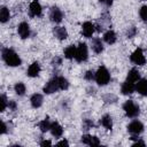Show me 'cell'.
<instances>
[{
	"label": "cell",
	"instance_id": "5bb4252c",
	"mask_svg": "<svg viewBox=\"0 0 147 147\" xmlns=\"http://www.w3.org/2000/svg\"><path fill=\"white\" fill-rule=\"evenodd\" d=\"M82 142L88 146H99L100 145V140L98 137L95 136H91V134H84L82 136Z\"/></svg>",
	"mask_w": 147,
	"mask_h": 147
},
{
	"label": "cell",
	"instance_id": "8992f818",
	"mask_svg": "<svg viewBox=\"0 0 147 147\" xmlns=\"http://www.w3.org/2000/svg\"><path fill=\"white\" fill-rule=\"evenodd\" d=\"M131 62H133L137 65H144L146 63V57L144 55V52L141 48H137L130 56Z\"/></svg>",
	"mask_w": 147,
	"mask_h": 147
},
{
	"label": "cell",
	"instance_id": "d6a6232c",
	"mask_svg": "<svg viewBox=\"0 0 147 147\" xmlns=\"http://www.w3.org/2000/svg\"><path fill=\"white\" fill-rule=\"evenodd\" d=\"M8 108H9L10 110L15 111V110L17 109V103H16V101H14V100H10V101H8Z\"/></svg>",
	"mask_w": 147,
	"mask_h": 147
},
{
	"label": "cell",
	"instance_id": "7c38bea8",
	"mask_svg": "<svg viewBox=\"0 0 147 147\" xmlns=\"http://www.w3.org/2000/svg\"><path fill=\"white\" fill-rule=\"evenodd\" d=\"M40 70H41V67H40V63L38 61H34L33 63H31L26 70V75L31 78H34L37 76H39L40 74Z\"/></svg>",
	"mask_w": 147,
	"mask_h": 147
},
{
	"label": "cell",
	"instance_id": "836d02e7",
	"mask_svg": "<svg viewBox=\"0 0 147 147\" xmlns=\"http://www.w3.org/2000/svg\"><path fill=\"white\" fill-rule=\"evenodd\" d=\"M61 63H62V59L61 57H59V56L53 57V60H52V64L53 65H60Z\"/></svg>",
	"mask_w": 147,
	"mask_h": 147
},
{
	"label": "cell",
	"instance_id": "ffe728a7",
	"mask_svg": "<svg viewBox=\"0 0 147 147\" xmlns=\"http://www.w3.org/2000/svg\"><path fill=\"white\" fill-rule=\"evenodd\" d=\"M103 40H105L108 45H113V44H115L116 40H117V37H116L115 31H113V30H108L107 32H105V34H103Z\"/></svg>",
	"mask_w": 147,
	"mask_h": 147
},
{
	"label": "cell",
	"instance_id": "83f0119b",
	"mask_svg": "<svg viewBox=\"0 0 147 147\" xmlns=\"http://www.w3.org/2000/svg\"><path fill=\"white\" fill-rule=\"evenodd\" d=\"M8 107V100L6 99V96L3 94H1L0 96V111H5V109Z\"/></svg>",
	"mask_w": 147,
	"mask_h": 147
},
{
	"label": "cell",
	"instance_id": "e0dca14e",
	"mask_svg": "<svg viewBox=\"0 0 147 147\" xmlns=\"http://www.w3.org/2000/svg\"><path fill=\"white\" fill-rule=\"evenodd\" d=\"M91 46H92V49H93V52H94L95 54L102 53V52H103V48H105V47H103V42H102V40H101L100 38H93Z\"/></svg>",
	"mask_w": 147,
	"mask_h": 147
},
{
	"label": "cell",
	"instance_id": "44dd1931",
	"mask_svg": "<svg viewBox=\"0 0 147 147\" xmlns=\"http://www.w3.org/2000/svg\"><path fill=\"white\" fill-rule=\"evenodd\" d=\"M100 123H101V125H102L105 129H107V130H111V129H113V118H111V116H110L109 114L103 115V116L101 117V119H100Z\"/></svg>",
	"mask_w": 147,
	"mask_h": 147
},
{
	"label": "cell",
	"instance_id": "ba28073f",
	"mask_svg": "<svg viewBox=\"0 0 147 147\" xmlns=\"http://www.w3.org/2000/svg\"><path fill=\"white\" fill-rule=\"evenodd\" d=\"M127 132L131 133V134H140L142 131H144V124L140 122V121H132L127 126Z\"/></svg>",
	"mask_w": 147,
	"mask_h": 147
},
{
	"label": "cell",
	"instance_id": "2e32d148",
	"mask_svg": "<svg viewBox=\"0 0 147 147\" xmlns=\"http://www.w3.org/2000/svg\"><path fill=\"white\" fill-rule=\"evenodd\" d=\"M53 33H54V36L59 40H64V39L68 38V31H67V29L64 26H56V28H54Z\"/></svg>",
	"mask_w": 147,
	"mask_h": 147
},
{
	"label": "cell",
	"instance_id": "277c9868",
	"mask_svg": "<svg viewBox=\"0 0 147 147\" xmlns=\"http://www.w3.org/2000/svg\"><path fill=\"white\" fill-rule=\"evenodd\" d=\"M88 57V49H87V45L85 42H80L78 46H77V49H76V61L82 63V62H85Z\"/></svg>",
	"mask_w": 147,
	"mask_h": 147
},
{
	"label": "cell",
	"instance_id": "9c48e42d",
	"mask_svg": "<svg viewBox=\"0 0 147 147\" xmlns=\"http://www.w3.org/2000/svg\"><path fill=\"white\" fill-rule=\"evenodd\" d=\"M49 20L54 23H60L62 20H63V13L62 10L56 7V6H53L49 10Z\"/></svg>",
	"mask_w": 147,
	"mask_h": 147
},
{
	"label": "cell",
	"instance_id": "cb8c5ba5",
	"mask_svg": "<svg viewBox=\"0 0 147 147\" xmlns=\"http://www.w3.org/2000/svg\"><path fill=\"white\" fill-rule=\"evenodd\" d=\"M38 126H39L40 131L45 133V132H47V131H49V130H51L52 123H51V121L48 119V117H46V118H44L42 121H40V122H39Z\"/></svg>",
	"mask_w": 147,
	"mask_h": 147
},
{
	"label": "cell",
	"instance_id": "6da1fadb",
	"mask_svg": "<svg viewBox=\"0 0 147 147\" xmlns=\"http://www.w3.org/2000/svg\"><path fill=\"white\" fill-rule=\"evenodd\" d=\"M1 56L2 60L5 61V63L9 67H18L22 64V60L20 57V55L11 48H2L1 51Z\"/></svg>",
	"mask_w": 147,
	"mask_h": 147
},
{
	"label": "cell",
	"instance_id": "7a4b0ae2",
	"mask_svg": "<svg viewBox=\"0 0 147 147\" xmlns=\"http://www.w3.org/2000/svg\"><path fill=\"white\" fill-rule=\"evenodd\" d=\"M94 79H95L96 84L100 85V86L107 85V84L110 82V74H109L108 69H107L106 67H103V65L99 67V69H98L96 72H95Z\"/></svg>",
	"mask_w": 147,
	"mask_h": 147
},
{
	"label": "cell",
	"instance_id": "3957f363",
	"mask_svg": "<svg viewBox=\"0 0 147 147\" xmlns=\"http://www.w3.org/2000/svg\"><path fill=\"white\" fill-rule=\"evenodd\" d=\"M123 110L125 115L130 118H134L140 114V108L137 103H134L132 100H127L123 103Z\"/></svg>",
	"mask_w": 147,
	"mask_h": 147
},
{
	"label": "cell",
	"instance_id": "74e56055",
	"mask_svg": "<svg viewBox=\"0 0 147 147\" xmlns=\"http://www.w3.org/2000/svg\"><path fill=\"white\" fill-rule=\"evenodd\" d=\"M56 145H57V146H68V145H69V142H68V141H67V140L64 139V140H62V141L57 142Z\"/></svg>",
	"mask_w": 147,
	"mask_h": 147
},
{
	"label": "cell",
	"instance_id": "ac0fdd59",
	"mask_svg": "<svg viewBox=\"0 0 147 147\" xmlns=\"http://www.w3.org/2000/svg\"><path fill=\"white\" fill-rule=\"evenodd\" d=\"M49 131H51L52 136L55 137V138H60L63 134V127L57 122H53L52 123V126H51V130Z\"/></svg>",
	"mask_w": 147,
	"mask_h": 147
},
{
	"label": "cell",
	"instance_id": "9a60e30c",
	"mask_svg": "<svg viewBox=\"0 0 147 147\" xmlns=\"http://www.w3.org/2000/svg\"><path fill=\"white\" fill-rule=\"evenodd\" d=\"M136 91L142 95V96H147V79L145 78H140L138 80V83L136 84Z\"/></svg>",
	"mask_w": 147,
	"mask_h": 147
},
{
	"label": "cell",
	"instance_id": "f35d334b",
	"mask_svg": "<svg viewBox=\"0 0 147 147\" xmlns=\"http://www.w3.org/2000/svg\"><path fill=\"white\" fill-rule=\"evenodd\" d=\"M133 145H134V146H145V142H144L142 140L138 139V140H137V141H136V142H134Z\"/></svg>",
	"mask_w": 147,
	"mask_h": 147
},
{
	"label": "cell",
	"instance_id": "30bf717a",
	"mask_svg": "<svg viewBox=\"0 0 147 147\" xmlns=\"http://www.w3.org/2000/svg\"><path fill=\"white\" fill-rule=\"evenodd\" d=\"M95 31V25L92 23V22H84L83 25H82V33L85 38H92L93 33Z\"/></svg>",
	"mask_w": 147,
	"mask_h": 147
},
{
	"label": "cell",
	"instance_id": "4dcf8cb0",
	"mask_svg": "<svg viewBox=\"0 0 147 147\" xmlns=\"http://www.w3.org/2000/svg\"><path fill=\"white\" fill-rule=\"evenodd\" d=\"M137 28L136 26H131V28H129L127 29V31H126V37L127 38H133L136 34H137Z\"/></svg>",
	"mask_w": 147,
	"mask_h": 147
},
{
	"label": "cell",
	"instance_id": "5b68a950",
	"mask_svg": "<svg viewBox=\"0 0 147 147\" xmlns=\"http://www.w3.org/2000/svg\"><path fill=\"white\" fill-rule=\"evenodd\" d=\"M59 90H60V85H59V79H57V76H56V77L49 79L46 83V85L44 86V90L42 91L46 94H52V93H55Z\"/></svg>",
	"mask_w": 147,
	"mask_h": 147
},
{
	"label": "cell",
	"instance_id": "4316f807",
	"mask_svg": "<svg viewBox=\"0 0 147 147\" xmlns=\"http://www.w3.org/2000/svg\"><path fill=\"white\" fill-rule=\"evenodd\" d=\"M57 79H59V85H60V90L64 91L69 87V80L63 77V76H57Z\"/></svg>",
	"mask_w": 147,
	"mask_h": 147
},
{
	"label": "cell",
	"instance_id": "d4e9b609",
	"mask_svg": "<svg viewBox=\"0 0 147 147\" xmlns=\"http://www.w3.org/2000/svg\"><path fill=\"white\" fill-rule=\"evenodd\" d=\"M10 18V13H9V9L7 7H1L0 9V22L1 23H6L7 21H9Z\"/></svg>",
	"mask_w": 147,
	"mask_h": 147
},
{
	"label": "cell",
	"instance_id": "7402d4cb",
	"mask_svg": "<svg viewBox=\"0 0 147 147\" xmlns=\"http://www.w3.org/2000/svg\"><path fill=\"white\" fill-rule=\"evenodd\" d=\"M76 49L77 47L75 45H69L68 47L64 48V57L68 60H71L76 56Z\"/></svg>",
	"mask_w": 147,
	"mask_h": 147
},
{
	"label": "cell",
	"instance_id": "8d00e7d4",
	"mask_svg": "<svg viewBox=\"0 0 147 147\" xmlns=\"http://www.w3.org/2000/svg\"><path fill=\"white\" fill-rule=\"evenodd\" d=\"M40 146H52V142L49 140H41L40 141Z\"/></svg>",
	"mask_w": 147,
	"mask_h": 147
},
{
	"label": "cell",
	"instance_id": "4fadbf2b",
	"mask_svg": "<svg viewBox=\"0 0 147 147\" xmlns=\"http://www.w3.org/2000/svg\"><path fill=\"white\" fill-rule=\"evenodd\" d=\"M134 91H136V84H134L133 82L129 80V79H126V80L122 84V86H121V92H122V94H124V95L132 94Z\"/></svg>",
	"mask_w": 147,
	"mask_h": 147
},
{
	"label": "cell",
	"instance_id": "484cf974",
	"mask_svg": "<svg viewBox=\"0 0 147 147\" xmlns=\"http://www.w3.org/2000/svg\"><path fill=\"white\" fill-rule=\"evenodd\" d=\"M14 91H15V93H16L17 95H24V94H25V91H26V87H25L24 83L18 82V83L15 84Z\"/></svg>",
	"mask_w": 147,
	"mask_h": 147
},
{
	"label": "cell",
	"instance_id": "f546056e",
	"mask_svg": "<svg viewBox=\"0 0 147 147\" xmlns=\"http://www.w3.org/2000/svg\"><path fill=\"white\" fill-rule=\"evenodd\" d=\"M93 126H94V123H93L92 119L86 118V119L83 121V129H84V130H91Z\"/></svg>",
	"mask_w": 147,
	"mask_h": 147
},
{
	"label": "cell",
	"instance_id": "8fae6325",
	"mask_svg": "<svg viewBox=\"0 0 147 147\" xmlns=\"http://www.w3.org/2000/svg\"><path fill=\"white\" fill-rule=\"evenodd\" d=\"M17 32L22 39L29 38L31 34V30H30V25L28 24V22H21L17 26Z\"/></svg>",
	"mask_w": 147,
	"mask_h": 147
},
{
	"label": "cell",
	"instance_id": "e575fe53",
	"mask_svg": "<svg viewBox=\"0 0 147 147\" xmlns=\"http://www.w3.org/2000/svg\"><path fill=\"white\" fill-rule=\"evenodd\" d=\"M6 132H7V124L2 121L1 122V134H5Z\"/></svg>",
	"mask_w": 147,
	"mask_h": 147
},
{
	"label": "cell",
	"instance_id": "1f68e13d",
	"mask_svg": "<svg viewBox=\"0 0 147 147\" xmlns=\"http://www.w3.org/2000/svg\"><path fill=\"white\" fill-rule=\"evenodd\" d=\"M94 77H95V72H94V71H92V70H87V71L84 74V78H85L86 80H88V82L93 80V79H94Z\"/></svg>",
	"mask_w": 147,
	"mask_h": 147
},
{
	"label": "cell",
	"instance_id": "d6986e66",
	"mask_svg": "<svg viewBox=\"0 0 147 147\" xmlns=\"http://www.w3.org/2000/svg\"><path fill=\"white\" fill-rule=\"evenodd\" d=\"M42 101H44V98H42V95L39 94V93H34V94H32L31 98H30V103H31V106H32L33 108H39V107H41Z\"/></svg>",
	"mask_w": 147,
	"mask_h": 147
},
{
	"label": "cell",
	"instance_id": "d590c367",
	"mask_svg": "<svg viewBox=\"0 0 147 147\" xmlns=\"http://www.w3.org/2000/svg\"><path fill=\"white\" fill-rule=\"evenodd\" d=\"M101 3H103V5H106V6H111L113 5V0H99Z\"/></svg>",
	"mask_w": 147,
	"mask_h": 147
},
{
	"label": "cell",
	"instance_id": "52a82bcc",
	"mask_svg": "<svg viewBox=\"0 0 147 147\" xmlns=\"http://www.w3.org/2000/svg\"><path fill=\"white\" fill-rule=\"evenodd\" d=\"M42 14V7L38 0H32L29 5V15L31 17H39Z\"/></svg>",
	"mask_w": 147,
	"mask_h": 147
},
{
	"label": "cell",
	"instance_id": "f1b7e54d",
	"mask_svg": "<svg viewBox=\"0 0 147 147\" xmlns=\"http://www.w3.org/2000/svg\"><path fill=\"white\" fill-rule=\"evenodd\" d=\"M139 16L142 21H147V5L141 6L139 9Z\"/></svg>",
	"mask_w": 147,
	"mask_h": 147
},
{
	"label": "cell",
	"instance_id": "603a6c76",
	"mask_svg": "<svg viewBox=\"0 0 147 147\" xmlns=\"http://www.w3.org/2000/svg\"><path fill=\"white\" fill-rule=\"evenodd\" d=\"M126 79H129V80H131V82H133V83L138 82V80L140 79V72H139V70L136 69V68H132L131 70H129Z\"/></svg>",
	"mask_w": 147,
	"mask_h": 147
}]
</instances>
